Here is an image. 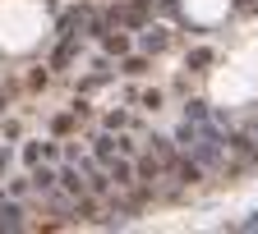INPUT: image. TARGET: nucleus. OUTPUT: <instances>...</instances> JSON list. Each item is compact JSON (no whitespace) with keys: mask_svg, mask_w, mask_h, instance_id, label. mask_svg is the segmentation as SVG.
Returning a JSON list of instances; mask_svg holds the SVG:
<instances>
[{"mask_svg":"<svg viewBox=\"0 0 258 234\" xmlns=\"http://www.w3.org/2000/svg\"><path fill=\"white\" fill-rule=\"evenodd\" d=\"M184 120H194V124H217L212 110H208V101H189L184 106Z\"/></svg>","mask_w":258,"mask_h":234,"instance_id":"obj_13","label":"nucleus"},{"mask_svg":"<svg viewBox=\"0 0 258 234\" xmlns=\"http://www.w3.org/2000/svg\"><path fill=\"white\" fill-rule=\"evenodd\" d=\"M42 156H46V143H42V147H37V143H28V147H23V161H28V165H37Z\"/></svg>","mask_w":258,"mask_h":234,"instance_id":"obj_16","label":"nucleus"},{"mask_svg":"<svg viewBox=\"0 0 258 234\" xmlns=\"http://www.w3.org/2000/svg\"><path fill=\"white\" fill-rule=\"evenodd\" d=\"M5 229H10V234L23 229V211H19L14 202H0V234H5Z\"/></svg>","mask_w":258,"mask_h":234,"instance_id":"obj_6","label":"nucleus"},{"mask_svg":"<svg viewBox=\"0 0 258 234\" xmlns=\"http://www.w3.org/2000/svg\"><path fill=\"white\" fill-rule=\"evenodd\" d=\"M235 5H240V10H258V0H235Z\"/></svg>","mask_w":258,"mask_h":234,"instance_id":"obj_21","label":"nucleus"},{"mask_svg":"<svg viewBox=\"0 0 258 234\" xmlns=\"http://www.w3.org/2000/svg\"><path fill=\"white\" fill-rule=\"evenodd\" d=\"M115 147H120L124 156H134V152H139V143H134V138H115Z\"/></svg>","mask_w":258,"mask_h":234,"instance_id":"obj_19","label":"nucleus"},{"mask_svg":"<svg viewBox=\"0 0 258 234\" xmlns=\"http://www.w3.org/2000/svg\"><path fill=\"white\" fill-rule=\"evenodd\" d=\"M0 202H5V193H0Z\"/></svg>","mask_w":258,"mask_h":234,"instance_id":"obj_22","label":"nucleus"},{"mask_svg":"<svg viewBox=\"0 0 258 234\" xmlns=\"http://www.w3.org/2000/svg\"><path fill=\"white\" fill-rule=\"evenodd\" d=\"M171 175H175L180 184H203V161H199V156H180Z\"/></svg>","mask_w":258,"mask_h":234,"instance_id":"obj_3","label":"nucleus"},{"mask_svg":"<svg viewBox=\"0 0 258 234\" xmlns=\"http://www.w3.org/2000/svg\"><path fill=\"white\" fill-rule=\"evenodd\" d=\"M124 74H148V60L143 55H129L124 60Z\"/></svg>","mask_w":258,"mask_h":234,"instance_id":"obj_17","label":"nucleus"},{"mask_svg":"<svg viewBox=\"0 0 258 234\" xmlns=\"http://www.w3.org/2000/svg\"><path fill=\"white\" fill-rule=\"evenodd\" d=\"M32 188H37V193H46V197H55L60 175H55V170H32Z\"/></svg>","mask_w":258,"mask_h":234,"instance_id":"obj_8","label":"nucleus"},{"mask_svg":"<svg viewBox=\"0 0 258 234\" xmlns=\"http://www.w3.org/2000/svg\"><path fill=\"white\" fill-rule=\"evenodd\" d=\"M60 188L70 193V197H83V193H92V188L79 179V170H74V165H70V170H60Z\"/></svg>","mask_w":258,"mask_h":234,"instance_id":"obj_7","label":"nucleus"},{"mask_svg":"<svg viewBox=\"0 0 258 234\" xmlns=\"http://www.w3.org/2000/svg\"><path fill=\"white\" fill-rule=\"evenodd\" d=\"M106 175L115 179V188H129V184H134V165H129V161H124V152L106 161Z\"/></svg>","mask_w":258,"mask_h":234,"instance_id":"obj_4","label":"nucleus"},{"mask_svg":"<svg viewBox=\"0 0 258 234\" xmlns=\"http://www.w3.org/2000/svg\"><path fill=\"white\" fill-rule=\"evenodd\" d=\"M240 229H258V211H253V216H249V220H244Z\"/></svg>","mask_w":258,"mask_h":234,"instance_id":"obj_20","label":"nucleus"},{"mask_svg":"<svg viewBox=\"0 0 258 234\" xmlns=\"http://www.w3.org/2000/svg\"><path fill=\"white\" fill-rule=\"evenodd\" d=\"M166 46H171V32L161 28V23H148L143 28V55H161Z\"/></svg>","mask_w":258,"mask_h":234,"instance_id":"obj_1","label":"nucleus"},{"mask_svg":"<svg viewBox=\"0 0 258 234\" xmlns=\"http://www.w3.org/2000/svg\"><path fill=\"white\" fill-rule=\"evenodd\" d=\"M74 51H79V37H60V46H55V55H51V64L55 69H64V64L74 60Z\"/></svg>","mask_w":258,"mask_h":234,"instance_id":"obj_9","label":"nucleus"},{"mask_svg":"<svg viewBox=\"0 0 258 234\" xmlns=\"http://www.w3.org/2000/svg\"><path fill=\"white\" fill-rule=\"evenodd\" d=\"M102 42H106V51H111V55H124V51H129V42L120 37V32H106Z\"/></svg>","mask_w":258,"mask_h":234,"instance_id":"obj_15","label":"nucleus"},{"mask_svg":"<svg viewBox=\"0 0 258 234\" xmlns=\"http://www.w3.org/2000/svg\"><path fill=\"white\" fill-rule=\"evenodd\" d=\"M184 64H189V69H203V64H212V51H208V46L189 51V60H184Z\"/></svg>","mask_w":258,"mask_h":234,"instance_id":"obj_14","label":"nucleus"},{"mask_svg":"<svg viewBox=\"0 0 258 234\" xmlns=\"http://www.w3.org/2000/svg\"><path fill=\"white\" fill-rule=\"evenodd\" d=\"M161 175H166V165H161V161L148 152V156L139 161V179H148V184H152V179H161Z\"/></svg>","mask_w":258,"mask_h":234,"instance_id":"obj_12","label":"nucleus"},{"mask_svg":"<svg viewBox=\"0 0 258 234\" xmlns=\"http://www.w3.org/2000/svg\"><path fill=\"white\" fill-rule=\"evenodd\" d=\"M92 152H97V161L106 165V161H111L120 147H115V138H111V133H97V138H92Z\"/></svg>","mask_w":258,"mask_h":234,"instance_id":"obj_11","label":"nucleus"},{"mask_svg":"<svg viewBox=\"0 0 258 234\" xmlns=\"http://www.w3.org/2000/svg\"><path fill=\"white\" fill-rule=\"evenodd\" d=\"M226 152H235L240 161H258V147H253L249 133H231V138H226Z\"/></svg>","mask_w":258,"mask_h":234,"instance_id":"obj_5","label":"nucleus"},{"mask_svg":"<svg viewBox=\"0 0 258 234\" xmlns=\"http://www.w3.org/2000/svg\"><path fill=\"white\" fill-rule=\"evenodd\" d=\"M83 19H88V10H70V14H60V37H79L74 28H83Z\"/></svg>","mask_w":258,"mask_h":234,"instance_id":"obj_10","label":"nucleus"},{"mask_svg":"<svg viewBox=\"0 0 258 234\" xmlns=\"http://www.w3.org/2000/svg\"><path fill=\"white\" fill-rule=\"evenodd\" d=\"M124 124H129V115H120V110H115V115H106V129H111V133H115V129H124Z\"/></svg>","mask_w":258,"mask_h":234,"instance_id":"obj_18","label":"nucleus"},{"mask_svg":"<svg viewBox=\"0 0 258 234\" xmlns=\"http://www.w3.org/2000/svg\"><path fill=\"white\" fill-rule=\"evenodd\" d=\"M148 152L166 165V175L175 170V161H180V152H175V138H148Z\"/></svg>","mask_w":258,"mask_h":234,"instance_id":"obj_2","label":"nucleus"}]
</instances>
